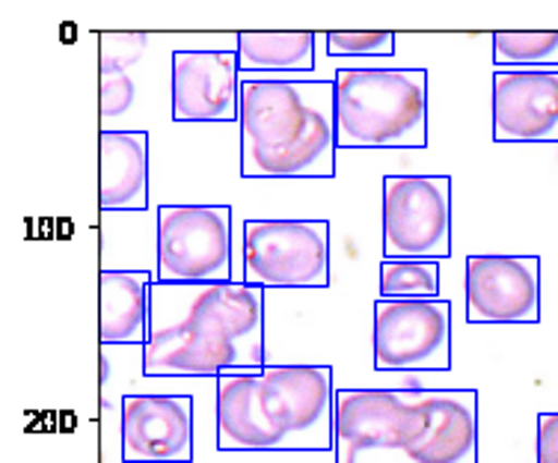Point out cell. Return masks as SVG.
Masks as SVG:
<instances>
[{
	"instance_id": "cell-10",
	"label": "cell",
	"mask_w": 558,
	"mask_h": 463,
	"mask_svg": "<svg viewBox=\"0 0 558 463\" xmlns=\"http://www.w3.org/2000/svg\"><path fill=\"white\" fill-rule=\"evenodd\" d=\"M470 324L541 321V259L537 256H470L466 277Z\"/></svg>"
},
{
	"instance_id": "cell-8",
	"label": "cell",
	"mask_w": 558,
	"mask_h": 463,
	"mask_svg": "<svg viewBox=\"0 0 558 463\" xmlns=\"http://www.w3.org/2000/svg\"><path fill=\"white\" fill-rule=\"evenodd\" d=\"M384 259L451 256L449 175H387L384 179Z\"/></svg>"
},
{
	"instance_id": "cell-11",
	"label": "cell",
	"mask_w": 558,
	"mask_h": 463,
	"mask_svg": "<svg viewBox=\"0 0 558 463\" xmlns=\"http://www.w3.org/2000/svg\"><path fill=\"white\" fill-rule=\"evenodd\" d=\"M119 428H122V463L194 461L191 395H125Z\"/></svg>"
},
{
	"instance_id": "cell-4",
	"label": "cell",
	"mask_w": 558,
	"mask_h": 463,
	"mask_svg": "<svg viewBox=\"0 0 558 463\" xmlns=\"http://www.w3.org/2000/svg\"><path fill=\"white\" fill-rule=\"evenodd\" d=\"M241 175L336 179V81H241Z\"/></svg>"
},
{
	"instance_id": "cell-22",
	"label": "cell",
	"mask_w": 558,
	"mask_h": 463,
	"mask_svg": "<svg viewBox=\"0 0 558 463\" xmlns=\"http://www.w3.org/2000/svg\"><path fill=\"white\" fill-rule=\"evenodd\" d=\"M537 463H558V413L537 416Z\"/></svg>"
},
{
	"instance_id": "cell-21",
	"label": "cell",
	"mask_w": 558,
	"mask_h": 463,
	"mask_svg": "<svg viewBox=\"0 0 558 463\" xmlns=\"http://www.w3.org/2000/svg\"><path fill=\"white\" fill-rule=\"evenodd\" d=\"M134 101V84L125 69H101V113L119 117Z\"/></svg>"
},
{
	"instance_id": "cell-19",
	"label": "cell",
	"mask_w": 558,
	"mask_h": 463,
	"mask_svg": "<svg viewBox=\"0 0 558 463\" xmlns=\"http://www.w3.org/2000/svg\"><path fill=\"white\" fill-rule=\"evenodd\" d=\"M330 57H392L396 33H327L324 36Z\"/></svg>"
},
{
	"instance_id": "cell-13",
	"label": "cell",
	"mask_w": 558,
	"mask_h": 463,
	"mask_svg": "<svg viewBox=\"0 0 558 463\" xmlns=\"http://www.w3.org/2000/svg\"><path fill=\"white\" fill-rule=\"evenodd\" d=\"M238 51H175L172 57V119L175 122H238L241 117Z\"/></svg>"
},
{
	"instance_id": "cell-14",
	"label": "cell",
	"mask_w": 558,
	"mask_h": 463,
	"mask_svg": "<svg viewBox=\"0 0 558 463\" xmlns=\"http://www.w3.org/2000/svg\"><path fill=\"white\" fill-rule=\"evenodd\" d=\"M98 149V208L143 211L149 205V134L105 129Z\"/></svg>"
},
{
	"instance_id": "cell-3",
	"label": "cell",
	"mask_w": 558,
	"mask_h": 463,
	"mask_svg": "<svg viewBox=\"0 0 558 463\" xmlns=\"http://www.w3.org/2000/svg\"><path fill=\"white\" fill-rule=\"evenodd\" d=\"M220 452H333L330 366H268L217 377Z\"/></svg>"
},
{
	"instance_id": "cell-16",
	"label": "cell",
	"mask_w": 558,
	"mask_h": 463,
	"mask_svg": "<svg viewBox=\"0 0 558 463\" xmlns=\"http://www.w3.org/2000/svg\"><path fill=\"white\" fill-rule=\"evenodd\" d=\"M315 33H238V69L247 72H312Z\"/></svg>"
},
{
	"instance_id": "cell-5",
	"label": "cell",
	"mask_w": 558,
	"mask_h": 463,
	"mask_svg": "<svg viewBox=\"0 0 558 463\" xmlns=\"http://www.w3.org/2000/svg\"><path fill=\"white\" fill-rule=\"evenodd\" d=\"M336 122H339V149H425L428 72L425 69H339Z\"/></svg>"
},
{
	"instance_id": "cell-7",
	"label": "cell",
	"mask_w": 558,
	"mask_h": 463,
	"mask_svg": "<svg viewBox=\"0 0 558 463\" xmlns=\"http://www.w3.org/2000/svg\"><path fill=\"white\" fill-rule=\"evenodd\" d=\"M244 282L256 289H327L330 223L327 220H247Z\"/></svg>"
},
{
	"instance_id": "cell-6",
	"label": "cell",
	"mask_w": 558,
	"mask_h": 463,
	"mask_svg": "<svg viewBox=\"0 0 558 463\" xmlns=\"http://www.w3.org/2000/svg\"><path fill=\"white\" fill-rule=\"evenodd\" d=\"M155 247V282H235L229 205H161Z\"/></svg>"
},
{
	"instance_id": "cell-15",
	"label": "cell",
	"mask_w": 558,
	"mask_h": 463,
	"mask_svg": "<svg viewBox=\"0 0 558 463\" xmlns=\"http://www.w3.org/2000/svg\"><path fill=\"white\" fill-rule=\"evenodd\" d=\"M149 270H101L98 277V336L105 345H143L149 342L151 321Z\"/></svg>"
},
{
	"instance_id": "cell-9",
	"label": "cell",
	"mask_w": 558,
	"mask_h": 463,
	"mask_svg": "<svg viewBox=\"0 0 558 463\" xmlns=\"http://www.w3.org/2000/svg\"><path fill=\"white\" fill-rule=\"evenodd\" d=\"M372 351L377 371H446L451 368V306L442 297H377Z\"/></svg>"
},
{
	"instance_id": "cell-18",
	"label": "cell",
	"mask_w": 558,
	"mask_h": 463,
	"mask_svg": "<svg viewBox=\"0 0 558 463\" xmlns=\"http://www.w3.org/2000/svg\"><path fill=\"white\" fill-rule=\"evenodd\" d=\"M496 69H558V33H494Z\"/></svg>"
},
{
	"instance_id": "cell-2",
	"label": "cell",
	"mask_w": 558,
	"mask_h": 463,
	"mask_svg": "<svg viewBox=\"0 0 558 463\" xmlns=\"http://www.w3.org/2000/svg\"><path fill=\"white\" fill-rule=\"evenodd\" d=\"M336 463H478V389H336Z\"/></svg>"
},
{
	"instance_id": "cell-1",
	"label": "cell",
	"mask_w": 558,
	"mask_h": 463,
	"mask_svg": "<svg viewBox=\"0 0 558 463\" xmlns=\"http://www.w3.org/2000/svg\"><path fill=\"white\" fill-rule=\"evenodd\" d=\"M265 289L247 282H155L146 377L265 371Z\"/></svg>"
},
{
	"instance_id": "cell-12",
	"label": "cell",
	"mask_w": 558,
	"mask_h": 463,
	"mask_svg": "<svg viewBox=\"0 0 558 463\" xmlns=\"http://www.w3.org/2000/svg\"><path fill=\"white\" fill-rule=\"evenodd\" d=\"M494 141L558 143V69H496Z\"/></svg>"
},
{
	"instance_id": "cell-17",
	"label": "cell",
	"mask_w": 558,
	"mask_h": 463,
	"mask_svg": "<svg viewBox=\"0 0 558 463\" xmlns=\"http://www.w3.org/2000/svg\"><path fill=\"white\" fill-rule=\"evenodd\" d=\"M380 301H440V265L428 259H384Z\"/></svg>"
},
{
	"instance_id": "cell-20",
	"label": "cell",
	"mask_w": 558,
	"mask_h": 463,
	"mask_svg": "<svg viewBox=\"0 0 558 463\" xmlns=\"http://www.w3.org/2000/svg\"><path fill=\"white\" fill-rule=\"evenodd\" d=\"M146 48V33H108L101 39V69H129Z\"/></svg>"
}]
</instances>
